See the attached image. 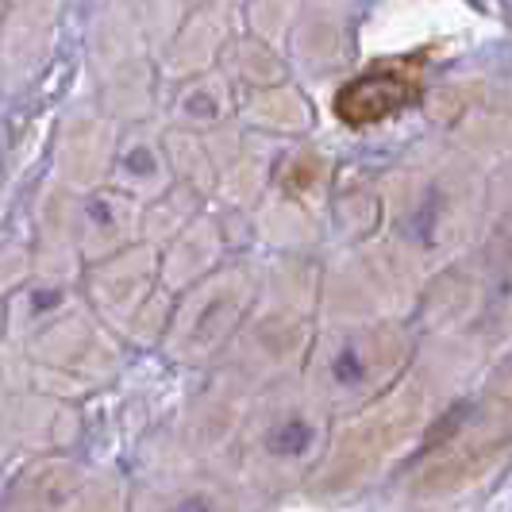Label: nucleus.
<instances>
[{
	"mask_svg": "<svg viewBox=\"0 0 512 512\" xmlns=\"http://www.w3.org/2000/svg\"><path fill=\"white\" fill-rule=\"evenodd\" d=\"M412 101V89L393 74H370L351 81L343 93H339V116L347 124H378V120H389L397 116L405 104Z\"/></svg>",
	"mask_w": 512,
	"mask_h": 512,
	"instance_id": "nucleus-1",
	"label": "nucleus"
}]
</instances>
